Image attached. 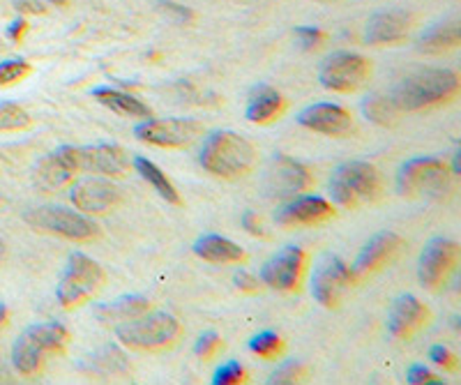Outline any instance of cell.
Returning <instances> with one entry per match:
<instances>
[{"label":"cell","mask_w":461,"mask_h":385,"mask_svg":"<svg viewBox=\"0 0 461 385\" xmlns=\"http://www.w3.org/2000/svg\"><path fill=\"white\" fill-rule=\"evenodd\" d=\"M459 93V76L446 67L418 69L403 76L393 90L390 100L399 112H418L425 106L447 102Z\"/></svg>","instance_id":"1"},{"label":"cell","mask_w":461,"mask_h":385,"mask_svg":"<svg viewBox=\"0 0 461 385\" xmlns=\"http://www.w3.org/2000/svg\"><path fill=\"white\" fill-rule=\"evenodd\" d=\"M199 162L208 174L220 178H238L252 169L257 162V150L240 134L220 130L205 139Z\"/></svg>","instance_id":"2"},{"label":"cell","mask_w":461,"mask_h":385,"mask_svg":"<svg viewBox=\"0 0 461 385\" xmlns=\"http://www.w3.org/2000/svg\"><path fill=\"white\" fill-rule=\"evenodd\" d=\"M69 335L60 323H40L26 327L12 346V363L22 374H35L47 355L58 354L68 344Z\"/></svg>","instance_id":"3"},{"label":"cell","mask_w":461,"mask_h":385,"mask_svg":"<svg viewBox=\"0 0 461 385\" xmlns=\"http://www.w3.org/2000/svg\"><path fill=\"white\" fill-rule=\"evenodd\" d=\"M178 318L167 314V311L130 318V321H122L121 326L115 327V337L121 339L122 344L131 348H143V351L168 346V344L178 339Z\"/></svg>","instance_id":"4"},{"label":"cell","mask_w":461,"mask_h":385,"mask_svg":"<svg viewBox=\"0 0 461 385\" xmlns=\"http://www.w3.org/2000/svg\"><path fill=\"white\" fill-rule=\"evenodd\" d=\"M381 190L378 171L369 162L339 164L330 180V196L339 206H356L360 201L376 199Z\"/></svg>","instance_id":"5"},{"label":"cell","mask_w":461,"mask_h":385,"mask_svg":"<svg viewBox=\"0 0 461 385\" xmlns=\"http://www.w3.org/2000/svg\"><path fill=\"white\" fill-rule=\"evenodd\" d=\"M102 282H104V273H102L100 264L86 256V254L74 252L68 259L60 284H58V302L63 307L81 305V302L93 296L95 291L100 289Z\"/></svg>","instance_id":"6"},{"label":"cell","mask_w":461,"mask_h":385,"mask_svg":"<svg viewBox=\"0 0 461 385\" xmlns=\"http://www.w3.org/2000/svg\"><path fill=\"white\" fill-rule=\"evenodd\" d=\"M447 166L436 157H415L402 164L397 192L402 196H440L447 190Z\"/></svg>","instance_id":"7"},{"label":"cell","mask_w":461,"mask_h":385,"mask_svg":"<svg viewBox=\"0 0 461 385\" xmlns=\"http://www.w3.org/2000/svg\"><path fill=\"white\" fill-rule=\"evenodd\" d=\"M26 224L44 233L63 236L68 240H90L97 236V227L81 212L68 210L63 206H40L26 212Z\"/></svg>","instance_id":"8"},{"label":"cell","mask_w":461,"mask_h":385,"mask_svg":"<svg viewBox=\"0 0 461 385\" xmlns=\"http://www.w3.org/2000/svg\"><path fill=\"white\" fill-rule=\"evenodd\" d=\"M353 284L351 270L335 254H323L312 273V296L319 305L337 307Z\"/></svg>","instance_id":"9"},{"label":"cell","mask_w":461,"mask_h":385,"mask_svg":"<svg viewBox=\"0 0 461 385\" xmlns=\"http://www.w3.org/2000/svg\"><path fill=\"white\" fill-rule=\"evenodd\" d=\"M369 76V63L357 53L337 51L321 63L319 81L323 88L337 93H351L360 88Z\"/></svg>","instance_id":"10"},{"label":"cell","mask_w":461,"mask_h":385,"mask_svg":"<svg viewBox=\"0 0 461 385\" xmlns=\"http://www.w3.org/2000/svg\"><path fill=\"white\" fill-rule=\"evenodd\" d=\"M72 166L79 171H88V174L100 175H122L130 169V157L125 150L111 143H100V146H86V148H74V146H65Z\"/></svg>","instance_id":"11"},{"label":"cell","mask_w":461,"mask_h":385,"mask_svg":"<svg viewBox=\"0 0 461 385\" xmlns=\"http://www.w3.org/2000/svg\"><path fill=\"white\" fill-rule=\"evenodd\" d=\"M201 134V125L192 118H167V121H143L134 127V137L159 146V148H180L194 141Z\"/></svg>","instance_id":"12"},{"label":"cell","mask_w":461,"mask_h":385,"mask_svg":"<svg viewBox=\"0 0 461 385\" xmlns=\"http://www.w3.org/2000/svg\"><path fill=\"white\" fill-rule=\"evenodd\" d=\"M310 171L286 155H277L263 174V192L273 199H294L310 185Z\"/></svg>","instance_id":"13"},{"label":"cell","mask_w":461,"mask_h":385,"mask_svg":"<svg viewBox=\"0 0 461 385\" xmlns=\"http://www.w3.org/2000/svg\"><path fill=\"white\" fill-rule=\"evenodd\" d=\"M456 252H459V247H456V243L450 240V237H434V240H429L425 252L420 254V284L425 286V289H436V286L443 284L447 273L455 265Z\"/></svg>","instance_id":"14"},{"label":"cell","mask_w":461,"mask_h":385,"mask_svg":"<svg viewBox=\"0 0 461 385\" xmlns=\"http://www.w3.org/2000/svg\"><path fill=\"white\" fill-rule=\"evenodd\" d=\"M304 265V252L295 245L279 249L273 259H267L261 268V282L270 289L291 291L298 286L300 273Z\"/></svg>","instance_id":"15"},{"label":"cell","mask_w":461,"mask_h":385,"mask_svg":"<svg viewBox=\"0 0 461 385\" xmlns=\"http://www.w3.org/2000/svg\"><path fill=\"white\" fill-rule=\"evenodd\" d=\"M74 208L81 212H106L111 208H115L121 203L122 199V192L121 187H115L111 180L104 178H88V180H81L79 185H74L72 194Z\"/></svg>","instance_id":"16"},{"label":"cell","mask_w":461,"mask_h":385,"mask_svg":"<svg viewBox=\"0 0 461 385\" xmlns=\"http://www.w3.org/2000/svg\"><path fill=\"white\" fill-rule=\"evenodd\" d=\"M399 247H402V237H399L397 233L393 231L376 233V236H374L372 240L360 249L357 259L353 261V265L348 268L351 270L353 282L365 280L367 274L376 273L378 268H383V265L388 264L394 254L399 252Z\"/></svg>","instance_id":"17"},{"label":"cell","mask_w":461,"mask_h":385,"mask_svg":"<svg viewBox=\"0 0 461 385\" xmlns=\"http://www.w3.org/2000/svg\"><path fill=\"white\" fill-rule=\"evenodd\" d=\"M332 215V206L321 196H294L286 206H282L275 215L279 227H310L319 224Z\"/></svg>","instance_id":"18"},{"label":"cell","mask_w":461,"mask_h":385,"mask_svg":"<svg viewBox=\"0 0 461 385\" xmlns=\"http://www.w3.org/2000/svg\"><path fill=\"white\" fill-rule=\"evenodd\" d=\"M298 122L312 132L328 134V137H341L351 130V116L341 106L321 102L312 104L298 113Z\"/></svg>","instance_id":"19"},{"label":"cell","mask_w":461,"mask_h":385,"mask_svg":"<svg viewBox=\"0 0 461 385\" xmlns=\"http://www.w3.org/2000/svg\"><path fill=\"white\" fill-rule=\"evenodd\" d=\"M411 26V16L402 10L376 12L367 22L365 42L367 44H393L406 38Z\"/></svg>","instance_id":"20"},{"label":"cell","mask_w":461,"mask_h":385,"mask_svg":"<svg viewBox=\"0 0 461 385\" xmlns=\"http://www.w3.org/2000/svg\"><path fill=\"white\" fill-rule=\"evenodd\" d=\"M427 318L425 305L418 300L415 296H399L393 302L388 314V330L394 337H409L411 333H415Z\"/></svg>","instance_id":"21"},{"label":"cell","mask_w":461,"mask_h":385,"mask_svg":"<svg viewBox=\"0 0 461 385\" xmlns=\"http://www.w3.org/2000/svg\"><path fill=\"white\" fill-rule=\"evenodd\" d=\"M77 169L69 162L68 153L63 148H58L56 153L47 155L42 162L35 166V185L44 192H56L60 187H65L69 180L74 178Z\"/></svg>","instance_id":"22"},{"label":"cell","mask_w":461,"mask_h":385,"mask_svg":"<svg viewBox=\"0 0 461 385\" xmlns=\"http://www.w3.org/2000/svg\"><path fill=\"white\" fill-rule=\"evenodd\" d=\"M461 40V23L459 16L450 14L440 22L431 23L418 38V49L425 53H438L446 49H455Z\"/></svg>","instance_id":"23"},{"label":"cell","mask_w":461,"mask_h":385,"mask_svg":"<svg viewBox=\"0 0 461 385\" xmlns=\"http://www.w3.org/2000/svg\"><path fill=\"white\" fill-rule=\"evenodd\" d=\"M194 254L199 259L210 261V264H238V261L245 259L240 245H236L229 237L215 236V233L201 236L194 243Z\"/></svg>","instance_id":"24"},{"label":"cell","mask_w":461,"mask_h":385,"mask_svg":"<svg viewBox=\"0 0 461 385\" xmlns=\"http://www.w3.org/2000/svg\"><path fill=\"white\" fill-rule=\"evenodd\" d=\"M282 95L277 90L270 88V85H257L249 93V100H247V121L252 122H267L273 121L279 112H282Z\"/></svg>","instance_id":"25"},{"label":"cell","mask_w":461,"mask_h":385,"mask_svg":"<svg viewBox=\"0 0 461 385\" xmlns=\"http://www.w3.org/2000/svg\"><path fill=\"white\" fill-rule=\"evenodd\" d=\"M93 97L100 102L102 106L111 109V112L121 113V116H130V118H150V109L143 104L141 100L137 97L127 95V93H121V90L115 88H95Z\"/></svg>","instance_id":"26"},{"label":"cell","mask_w":461,"mask_h":385,"mask_svg":"<svg viewBox=\"0 0 461 385\" xmlns=\"http://www.w3.org/2000/svg\"><path fill=\"white\" fill-rule=\"evenodd\" d=\"M148 298L143 296H121L115 300L106 302L97 309V318L102 323H122L130 318H137L148 311Z\"/></svg>","instance_id":"27"},{"label":"cell","mask_w":461,"mask_h":385,"mask_svg":"<svg viewBox=\"0 0 461 385\" xmlns=\"http://www.w3.org/2000/svg\"><path fill=\"white\" fill-rule=\"evenodd\" d=\"M134 166H137L139 175H141L146 183H150V185L155 187V192H158V194L162 196L164 201H168V203H176V206H178V203H180L178 190L173 187L171 180H168L167 175H164L162 171H159L158 166L150 162V159L137 157V159H134Z\"/></svg>","instance_id":"28"},{"label":"cell","mask_w":461,"mask_h":385,"mask_svg":"<svg viewBox=\"0 0 461 385\" xmlns=\"http://www.w3.org/2000/svg\"><path fill=\"white\" fill-rule=\"evenodd\" d=\"M362 113L372 122H376V125H390V122L397 121V116L402 112H399L388 95L374 93V95L365 97V102H362Z\"/></svg>","instance_id":"29"},{"label":"cell","mask_w":461,"mask_h":385,"mask_svg":"<svg viewBox=\"0 0 461 385\" xmlns=\"http://www.w3.org/2000/svg\"><path fill=\"white\" fill-rule=\"evenodd\" d=\"M90 367L102 374H121V372H127V360L118 348L109 344L90 358Z\"/></svg>","instance_id":"30"},{"label":"cell","mask_w":461,"mask_h":385,"mask_svg":"<svg viewBox=\"0 0 461 385\" xmlns=\"http://www.w3.org/2000/svg\"><path fill=\"white\" fill-rule=\"evenodd\" d=\"M31 125V116L14 102H0V132H16Z\"/></svg>","instance_id":"31"},{"label":"cell","mask_w":461,"mask_h":385,"mask_svg":"<svg viewBox=\"0 0 461 385\" xmlns=\"http://www.w3.org/2000/svg\"><path fill=\"white\" fill-rule=\"evenodd\" d=\"M279 348H282V339H279L277 333H270V330H266V333H258L257 337L249 342V351L257 355H263V358H273Z\"/></svg>","instance_id":"32"},{"label":"cell","mask_w":461,"mask_h":385,"mask_svg":"<svg viewBox=\"0 0 461 385\" xmlns=\"http://www.w3.org/2000/svg\"><path fill=\"white\" fill-rule=\"evenodd\" d=\"M242 381H245V370L236 360H229V363L221 364L215 376H212V385H238Z\"/></svg>","instance_id":"33"},{"label":"cell","mask_w":461,"mask_h":385,"mask_svg":"<svg viewBox=\"0 0 461 385\" xmlns=\"http://www.w3.org/2000/svg\"><path fill=\"white\" fill-rule=\"evenodd\" d=\"M28 72H31V65H28L26 60H5V63H0V85L16 84V81H22Z\"/></svg>","instance_id":"34"},{"label":"cell","mask_w":461,"mask_h":385,"mask_svg":"<svg viewBox=\"0 0 461 385\" xmlns=\"http://www.w3.org/2000/svg\"><path fill=\"white\" fill-rule=\"evenodd\" d=\"M300 376H303V364H300L298 360H286V363H282L277 370L273 372V376L267 379V383H295V381H300Z\"/></svg>","instance_id":"35"},{"label":"cell","mask_w":461,"mask_h":385,"mask_svg":"<svg viewBox=\"0 0 461 385\" xmlns=\"http://www.w3.org/2000/svg\"><path fill=\"white\" fill-rule=\"evenodd\" d=\"M158 7L167 19H171L173 23L192 22V10L185 5H178V3H173V0H159Z\"/></svg>","instance_id":"36"},{"label":"cell","mask_w":461,"mask_h":385,"mask_svg":"<svg viewBox=\"0 0 461 385\" xmlns=\"http://www.w3.org/2000/svg\"><path fill=\"white\" fill-rule=\"evenodd\" d=\"M221 339L217 333H203L199 337V342L194 344V354L199 358H212L217 354V348H220Z\"/></svg>","instance_id":"37"},{"label":"cell","mask_w":461,"mask_h":385,"mask_svg":"<svg viewBox=\"0 0 461 385\" xmlns=\"http://www.w3.org/2000/svg\"><path fill=\"white\" fill-rule=\"evenodd\" d=\"M295 35H298L303 49L319 47L321 40H323V32H321L319 28H312V26H300L298 31H295Z\"/></svg>","instance_id":"38"},{"label":"cell","mask_w":461,"mask_h":385,"mask_svg":"<svg viewBox=\"0 0 461 385\" xmlns=\"http://www.w3.org/2000/svg\"><path fill=\"white\" fill-rule=\"evenodd\" d=\"M406 381L413 385H420V383H438L436 381V376L431 374L429 370H427L425 364H413L409 370V374H406Z\"/></svg>","instance_id":"39"},{"label":"cell","mask_w":461,"mask_h":385,"mask_svg":"<svg viewBox=\"0 0 461 385\" xmlns=\"http://www.w3.org/2000/svg\"><path fill=\"white\" fill-rule=\"evenodd\" d=\"M429 360L434 364H440V367H452L455 355H452L450 348L443 346V344H434V346L429 348Z\"/></svg>","instance_id":"40"},{"label":"cell","mask_w":461,"mask_h":385,"mask_svg":"<svg viewBox=\"0 0 461 385\" xmlns=\"http://www.w3.org/2000/svg\"><path fill=\"white\" fill-rule=\"evenodd\" d=\"M233 282H236L238 289H242V291H257V286H258L257 277L247 273V270H238L236 277H233Z\"/></svg>","instance_id":"41"},{"label":"cell","mask_w":461,"mask_h":385,"mask_svg":"<svg viewBox=\"0 0 461 385\" xmlns=\"http://www.w3.org/2000/svg\"><path fill=\"white\" fill-rule=\"evenodd\" d=\"M242 228H245L247 233H252V236H263V227L261 222H258V217L254 215V212H245L240 219Z\"/></svg>","instance_id":"42"},{"label":"cell","mask_w":461,"mask_h":385,"mask_svg":"<svg viewBox=\"0 0 461 385\" xmlns=\"http://www.w3.org/2000/svg\"><path fill=\"white\" fill-rule=\"evenodd\" d=\"M14 7L22 12H31V14H42V12L47 10L44 3H37V0H16Z\"/></svg>","instance_id":"43"},{"label":"cell","mask_w":461,"mask_h":385,"mask_svg":"<svg viewBox=\"0 0 461 385\" xmlns=\"http://www.w3.org/2000/svg\"><path fill=\"white\" fill-rule=\"evenodd\" d=\"M23 31H26V22H22V19H19V22L12 23L10 31H7V35H10L12 40H19V38H22Z\"/></svg>","instance_id":"44"},{"label":"cell","mask_w":461,"mask_h":385,"mask_svg":"<svg viewBox=\"0 0 461 385\" xmlns=\"http://www.w3.org/2000/svg\"><path fill=\"white\" fill-rule=\"evenodd\" d=\"M5 318H7V309H5V305H0V326L5 323Z\"/></svg>","instance_id":"45"},{"label":"cell","mask_w":461,"mask_h":385,"mask_svg":"<svg viewBox=\"0 0 461 385\" xmlns=\"http://www.w3.org/2000/svg\"><path fill=\"white\" fill-rule=\"evenodd\" d=\"M5 259V243H3V237H0V261Z\"/></svg>","instance_id":"46"}]
</instances>
